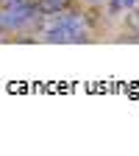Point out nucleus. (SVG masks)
<instances>
[{
    "label": "nucleus",
    "instance_id": "f257e3e1",
    "mask_svg": "<svg viewBox=\"0 0 139 156\" xmlns=\"http://www.w3.org/2000/svg\"><path fill=\"white\" fill-rule=\"evenodd\" d=\"M45 39L47 42H86L89 39V25L86 20L81 17V11H58V14H50V20L45 23Z\"/></svg>",
    "mask_w": 139,
    "mask_h": 156
},
{
    "label": "nucleus",
    "instance_id": "f03ea898",
    "mask_svg": "<svg viewBox=\"0 0 139 156\" xmlns=\"http://www.w3.org/2000/svg\"><path fill=\"white\" fill-rule=\"evenodd\" d=\"M39 9H36V0H28V3H19V6H9L0 11V31H25L31 25L39 23Z\"/></svg>",
    "mask_w": 139,
    "mask_h": 156
},
{
    "label": "nucleus",
    "instance_id": "7ed1b4c3",
    "mask_svg": "<svg viewBox=\"0 0 139 156\" xmlns=\"http://www.w3.org/2000/svg\"><path fill=\"white\" fill-rule=\"evenodd\" d=\"M36 9L39 14H58V11H64L67 9V0H36Z\"/></svg>",
    "mask_w": 139,
    "mask_h": 156
},
{
    "label": "nucleus",
    "instance_id": "20e7f679",
    "mask_svg": "<svg viewBox=\"0 0 139 156\" xmlns=\"http://www.w3.org/2000/svg\"><path fill=\"white\" fill-rule=\"evenodd\" d=\"M120 6H123V11H131L136 6V0H120Z\"/></svg>",
    "mask_w": 139,
    "mask_h": 156
}]
</instances>
